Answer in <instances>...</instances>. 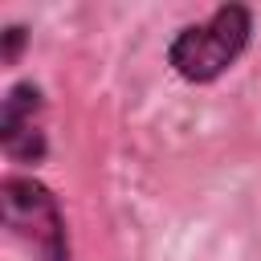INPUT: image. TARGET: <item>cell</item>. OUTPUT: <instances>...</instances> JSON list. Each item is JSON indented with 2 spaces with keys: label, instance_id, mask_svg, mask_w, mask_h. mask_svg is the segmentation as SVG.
I'll list each match as a JSON object with an SVG mask.
<instances>
[{
  "label": "cell",
  "instance_id": "7a4b0ae2",
  "mask_svg": "<svg viewBox=\"0 0 261 261\" xmlns=\"http://www.w3.org/2000/svg\"><path fill=\"white\" fill-rule=\"evenodd\" d=\"M0 224L37 261H73L65 208L45 179L29 171H8L0 179Z\"/></svg>",
  "mask_w": 261,
  "mask_h": 261
},
{
  "label": "cell",
  "instance_id": "3957f363",
  "mask_svg": "<svg viewBox=\"0 0 261 261\" xmlns=\"http://www.w3.org/2000/svg\"><path fill=\"white\" fill-rule=\"evenodd\" d=\"M45 114H49V98H45L41 82L20 77L4 90V98H0V151L8 163L29 171L49 159Z\"/></svg>",
  "mask_w": 261,
  "mask_h": 261
},
{
  "label": "cell",
  "instance_id": "6da1fadb",
  "mask_svg": "<svg viewBox=\"0 0 261 261\" xmlns=\"http://www.w3.org/2000/svg\"><path fill=\"white\" fill-rule=\"evenodd\" d=\"M253 33H257L253 8L241 0H224L204 20L175 29V37L167 41V65L188 86H212L249 53Z\"/></svg>",
  "mask_w": 261,
  "mask_h": 261
},
{
  "label": "cell",
  "instance_id": "277c9868",
  "mask_svg": "<svg viewBox=\"0 0 261 261\" xmlns=\"http://www.w3.org/2000/svg\"><path fill=\"white\" fill-rule=\"evenodd\" d=\"M29 41H33L29 24H20V20L4 24V33H0V61H4V65H20V53H24Z\"/></svg>",
  "mask_w": 261,
  "mask_h": 261
}]
</instances>
